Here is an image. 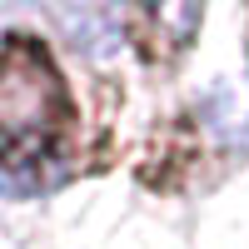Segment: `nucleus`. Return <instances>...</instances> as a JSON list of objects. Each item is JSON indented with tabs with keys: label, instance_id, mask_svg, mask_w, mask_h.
<instances>
[{
	"label": "nucleus",
	"instance_id": "f257e3e1",
	"mask_svg": "<svg viewBox=\"0 0 249 249\" xmlns=\"http://www.w3.org/2000/svg\"><path fill=\"white\" fill-rule=\"evenodd\" d=\"M80 144V100L50 40L35 30L0 35V175L40 179Z\"/></svg>",
	"mask_w": 249,
	"mask_h": 249
}]
</instances>
